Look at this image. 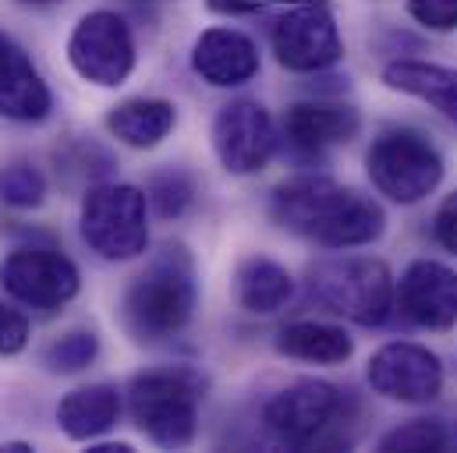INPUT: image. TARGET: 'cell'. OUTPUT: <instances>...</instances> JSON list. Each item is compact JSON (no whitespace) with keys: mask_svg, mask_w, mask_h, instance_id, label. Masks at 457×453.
I'll return each mask as SVG.
<instances>
[{"mask_svg":"<svg viewBox=\"0 0 457 453\" xmlns=\"http://www.w3.org/2000/svg\"><path fill=\"white\" fill-rule=\"evenodd\" d=\"M192 68L213 89H237L259 75V46L241 29H206L192 46Z\"/></svg>","mask_w":457,"mask_h":453,"instance_id":"16","label":"cell"},{"mask_svg":"<svg viewBox=\"0 0 457 453\" xmlns=\"http://www.w3.org/2000/svg\"><path fill=\"white\" fill-rule=\"evenodd\" d=\"M54 111V93L32 57L0 29V113L18 124H39Z\"/></svg>","mask_w":457,"mask_h":453,"instance_id":"15","label":"cell"},{"mask_svg":"<svg viewBox=\"0 0 457 453\" xmlns=\"http://www.w3.org/2000/svg\"><path fill=\"white\" fill-rule=\"evenodd\" d=\"M199 284L192 255L181 244H167L128 284L120 298V323L135 343H167L195 316Z\"/></svg>","mask_w":457,"mask_h":453,"instance_id":"2","label":"cell"},{"mask_svg":"<svg viewBox=\"0 0 457 453\" xmlns=\"http://www.w3.org/2000/svg\"><path fill=\"white\" fill-rule=\"evenodd\" d=\"M270 50L284 71L320 75L344 57V39L323 0H291L270 18Z\"/></svg>","mask_w":457,"mask_h":453,"instance_id":"8","label":"cell"},{"mask_svg":"<svg viewBox=\"0 0 457 453\" xmlns=\"http://www.w3.org/2000/svg\"><path fill=\"white\" fill-rule=\"evenodd\" d=\"M178 128V107L170 100L135 96L107 113V131L131 149H156Z\"/></svg>","mask_w":457,"mask_h":453,"instance_id":"18","label":"cell"},{"mask_svg":"<svg viewBox=\"0 0 457 453\" xmlns=\"http://www.w3.org/2000/svg\"><path fill=\"white\" fill-rule=\"evenodd\" d=\"M54 160H57V174H64L68 181H104L114 167L111 152H104L96 142H86V138H71L57 145Z\"/></svg>","mask_w":457,"mask_h":453,"instance_id":"25","label":"cell"},{"mask_svg":"<svg viewBox=\"0 0 457 453\" xmlns=\"http://www.w3.org/2000/svg\"><path fill=\"white\" fill-rule=\"evenodd\" d=\"M433 234H436V241H440L447 251L457 255V192L440 202V210H436V217H433Z\"/></svg>","mask_w":457,"mask_h":453,"instance_id":"29","label":"cell"},{"mask_svg":"<svg viewBox=\"0 0 457 453\" xmlns=\"http://www.w3.org/2000/svg\"><path fill=\"white\" fill-rule=\"evenodd\" d=\"M280 142V128L259 100H230L213 120V152L234 177L259 174Z\"/></svg>","mask_w":457,"mask_h":453,"instance_id":"11","label":"cell"},{"mask_svg":"<svg viewBox=\"0 0 457 453\" xmlns=\"http://www.w3.org/2000/svg\"><path fill=\"white\" fill-rule=\"evenodd\" d=\"M451 447V432L440 418H411L404 425H397L394 432H386L379 440V450L390 453H422V450H447Z\"/></svg>","mask_w":457,"mask_h":453,"instance_id":"26","label":"cell"},{"mask_svg":"<svg viewBox=\"0 0 457 453\" xmlns=\"http://www.w3.org/2000/svg\"><path fill=\"white\" fill-rule=\"evenodd\" d=\"M100 358V337L93 330H71L64 337L50 340L43 350V365L54 375H75L86 372Z\"/></svg>","mask_w":457,"mask_h":453,"instance_id":"24","label":"cell"},{"mask_svg":"<svg viewBox=\"0 0 457 453\" xmlns=\"http://www.w3.org/2000/svg\"><path fill=\"white\" fill-rule=\"evenodd\" d=\"M404 7L429 32H454L457 29V0H404Z\"/></svg>","mask_w":457,"mask_h":453,"instance_id":"27","label":"cell"},{"mask_svg":"<svg viewBox=\"0 0 457 453\" xmlns=\"http://www.w3.org/2000/svg\"><path fill=\"white\" fill-rule=\"evenodd\" d=\"M291 298H295V276L280 262H273L266 255H252L237 266V301L245 312L273 316Z\"/></svg>","mask_w":457,"mask_h":453,"instance_id":"21","label":"cell"},{"mask_svg":"<svg viewBox=\"0 0 457 453\" xmlns=\"http://www.w3.org/2000/svg\"><path fill=\"white\" fill-rule=\"evenodd\" d=\"M120 422V390L111 383H89L61 397L57 425L75 443H93Z\"/></svg>","mask_w":457,"mask_h":453,"instance_id":"17","label":"cell"},{"mask_svg":"<svg viewBox=\"0 0 457 453\" xmlns=\"http://www.w3.org/2000/svg\"><path fill=\"white\" fill-rule=\"evenodd\" d=\"M372 393L397 404H429L444 390V361L422 343H383L365 368Z\"/></svg>","mask_w":457,"mask_h":453,"instance_id":"12","label":"cell"},{"mask_svg":"<svg viewBox=\"0 0 457 453\" xmlns=\"http://www.w3.org/2000/svg\"><path fill=\"white\" fill-rule=\"evenodd\" d=\"M394 294L397 284L386 262L369 255L330 259L309 269V298L358 326H383L394 316Z\"/></svg>","mask_w":457,"mask_h":453,"instance_id":"4","label":"cell"},{"mask_svg":"<svg viewBox=\"0 0 457 453\" xmlns=\"http://www.w3.org/2000/svg\"><path fill=\"white\" fill-rule=\"evenodd\" d=\"M203 397H206V379L195 368L188 365L145 368L128 386V415L149 443L181 450L195 440Z\"/></svg>","mask_w":457,"mask_h":453,"instance_id":"3","label":"cell"},{"mask_svg":"<svg viewBox=\"0 0 457 453\" xmlns=\"http://www.w3.org/2000/svg\"><path fill=\"white\" fill-rule=\"evenodd\" d=\"M347 404L351 397L341 386L327 379H298L266 404L262 425L277 443L291 450L337 447L341 425L347 422Z\"/></svg>","mask_w":457,"mask_h":453,"instance_id":"5","label":"cell"},{"mask_svg":"<svg viewBox=\"0 0 457 453\" xmlns=\"http://www.w3.org/2000/svg\"><path fill=\"white\" fill-rule=\"evenodd\" d=\"M358 128H361L358 111L334 100H302L291 103L280 117V138L298 160H320L334 145L351 142Z\"/></svg>","mask_w":457,"mask_h":453,"instance_id":"14","label":"cell"},{"mask_svg":"<svg viewBox=\"0 0 457 453\" xmlns=\"http://www.w3.org/2000/svg\"><path fill=\"white\" fill-rule=\"evenodd\" d=\"M46 174L29 160H11L0 167V206L39 210L46 202Z\"/></svg>","mask_w":457,"mask_h":453,"instance_id":"23","label":"cell"},{"mask_svg":"<svg viewBox=\"0 0 457 453\" xmlns=\"http://www.w3.org/2000/svg\"><path fill=\"white\" fill-rule=\"evenodd\" d=\"M79 230L89 251L107 262H131L149 248V202L135 185L96 181L82 195Z\"/></svg>","mask_w":457,"mask_h":453,"instance_id":"6","label":"cell"},{"mask_svg":"<svg viewBox=\"0 0 457 453\" xmlns=\"http://www.w3.org/2000/svg\"><path fill=\"white\" fill-rule=\"evenodd\" d=\"M270 210L273 220L291 234L334 251L372 244L386 226L379 202L365 199L354 188H344L327 174H295L280 181L273 188Z\"/></svg>","mask_w":457,"mask_h":453,"instance_id":"1","label":"cell"},{"mask_svg":"<svg viewBox=\"0 0 457 453\" xmlns=\"http://www.w3.org/2000/svg\"><path fill=\"white\" fill-rule=\"evenodd\" d=\"M0 287L14 305L50 316L79 298L82 273L61 248L21 244L0 259Z\"/></svg>","mask_w":457,"mask_h":453,"instance_id":"9","label":"cell"},{"mask_svg":"<svg viewBox=\"0 0 457 453\" xmlns=\"http://www.w3.org/2000/svg\"><path fill=\"white\" fill-rule=\"evenodd\" d=\"M394 309L419 330H451L457 323V273L444 262H411L394 294Z\"/></svg>","mask_w":457,"mask_h":453,"instance_id":"13","label":"cell"},{"mask_svg":"<svg viewBox=\"0 0 457 453\" xmlns=\"http://www.w3.org/2000/svg\"><path fill=\"white\" fill-rule=\"evenodd\" d=\"M273 347L277 354L309 361V365H344L354 354V340L347 337V330L334 323H320V319H295L280 326Z\"/></svg>","mask_w":457,"mask_h":453,"instance_id":"19","label":"cell"},{"mask_svg":"<svg viewBox=\"0 0 457 453\" xmlns=\"http://www.w3.org/2000/svg\"><path fill=\"white\" fill-rule=\"evenodd\" d=\"M138 61L135 50V32L124 14L117 11H89L79 18V25L68 36V64L75 68L79 78L100 86V89H117L131 78Z\"/></svg>","mask_w":457,"mask_h":453,"instance_id":"10","label":"cell"},{"mask_svg":"<svg viewBox=\"0 0 457 453\" xmlns=\"http://www.w3.org/2000/svg\"><path fill=\"white\" fill-rule=\"evenodd\" d=\"M262 0H206L210 11L217 14H245V11H255Z\"/></svg>","mask_w":457,"mask_h":453,"instance_id":"30","label":"cell"},{"mask_svg":"<svg viewBox=\"0 0 457 453\" xmlns=\"http://www.w3.org/2000/svg\"><path fill=\"white\" fill-rule=\"evenodd\" d=\"M369 181L379 195L401 206L429 199L444 181V156L415 128H386L365 152Z\"/></svg>","mask_w":457,"mask_h":453,"instance_id":"7","label":"cell"},{"mask_svg":"<svg viewBox=\"0 0 457 453\" xmlns=\"http://www.w3.org/2000/svg\"><path fill=\"white\" fill-rule=\"evenodd\" d=\"M29 347V319L21 309L0 301V358L21 354Z\"/></svg>","mask_w":457,"mask_h":453,"instance_id":"28","label":"cell"},{"mask_svg":"<svg viewBox=\"0 0 457 453\" xmlns=\"http://www.w3.org/2000/svg\"><path fill=\"white\" fill-rule=\"evenodd\" d=\"M383 82L394 93L426 100L429 107L457 124V68L426 64V61H394L383 68Z\"/></svg>","mask_w":457,"mask_h":453,"instance_id":"20","label":"cell"},{"mask_svg":"<svg viewBox=\"0 0 457 453\" xmlns=\"http://www.w3.org/2000/svg\"><path fill=\"white\" fill-rule=\"evenodd\" d=\"M199 199V185L188 170L167 167L145 181V202L160 220H181Z\"/></svg>","mask_w":457,"mask_h":453,"instance_id":"22","label":"cell"},{"mask_svg":"<svg viewBox=\"0 0 457 453\" xmlns=\"http://www.w3.org/2000/svg\"><path fill=\"white\" fill-rule=\"evenodd\" d=\"M89 453H131L128 443H96V447H89Z\"/></svg>","mask_w":457,"mask_h":453,"instance_id":"31","label":"cell"}]
</instances>
